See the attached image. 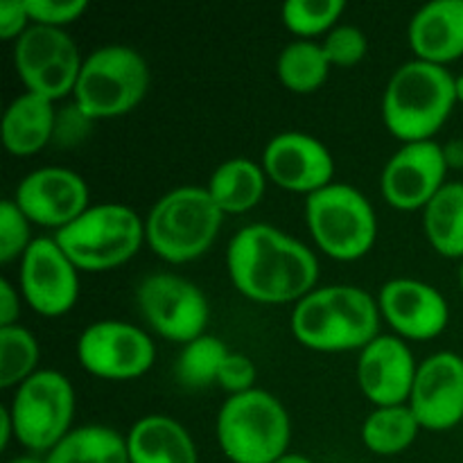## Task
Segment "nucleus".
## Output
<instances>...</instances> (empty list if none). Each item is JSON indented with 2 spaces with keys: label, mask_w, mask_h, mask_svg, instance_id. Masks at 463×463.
Instances as JSON below:
<instances>
[{
  "label": "nucleus",
  "mask_w": 463,
  "mask_h": 463,
  "mask_svg": "<svg viewBox=\"0 0 463 463\" xmlns=\"http://www.w3.org/2000/svg\"><path fill=\"white\" fill-rule=\"evenodd\" d=\"M226 271L242 297L262 306H297L317 289L319 260L307 244L271 224H247L231 238Z\"/></svg>",
  "instance_id": "obj_1"
},
{
  "label": "nucleus",
  "mask_w": 463,
  "mask_h": 463,
  "mask_svg": "<svg viewBox=\"0 0 463 463\" xmlns=\"http://www.w3.org/2000/svg\"><path fill=\"white\" fill-rule=\"evenodd\" d=\"M378 298L357 285H324L292 307L289 328L307 351L351 353L380 335Z\"/></svg>",
  "instance_id": "obj_2"
},
{
  "label": "nucleus",
  "mask_w": 463,
  "mask_h": 463,
  "mask_svg": "<svg viewBox=\"0 0 463 463\" xmlns=\"http://www.w3.org/2000/svg\"><path fill=\"white\" fill-rule=\"evenodd\" d=\"M455 75L446 66L410 59L393 71L383 93V120L393 138L434 140L455 111Z\"/></svg>",
  "instance_id": "obj_3"
},
{
  "label": "nucleus",
  "mask_w": 463,
  "mask_h": 463,
  "mask_svg": "<svg viewBox=\"0 0 463 463\" xmlns=\"http://www.w3.org/2000/svg\"><path fill=\"white\" fill-rule=\"evenodd\" d=\"M224 217L206 188L181 185L149 208L145 244L170 265H188L215 244Z\"/></svg>",
  "instance_id": "obj_4"
},
{
  "label": "nucleus",
  "mask_w": 463,
  "mask_h": 463,
  "mask_svg": "<svg viewBox=\"0 0 463 463\" xmlns=\"http://www.w3.org/2000/svg\"><path fill=\"white\" fill-rule=\"evenodd\" d=\"M215 434L231 463H274L289 452L292 419L274 393L256 387L226 398L217 414Z\"/></svg>",
  "instance_id": "obj_5"
},
{
  "label": "nucleus",
  "mask_w": 463,
  "mask_h": 463,
  "mask_svg": "<svg viewBox=\"0 0 463 463\" xmlns=\"http://www.w3.org/2000/svg\"><path fill=\"white\" fill-rule=\"evenodd\" d=\"M149 77V66L138 50L102 45L84 57L72 102L93 122L127 116L147 95Z\"/></svg>",
  "instance_id": "obj_6"
},
{
  "label": "nucleus",
  "mask_w": 463,
  "mask_h": 463,
  "mask_svg": "<svg viewBox=\"0 0 463 463\" xmlns=\"http://www.w3.org/2000/svg\"><path fill=\"white\" fill-rule=\"evenodd\" d=\"M52 238L80 271H109L140 251L145 220L127 203H93Z\"/></svg>",
  "instance_id": "obj_7"
},
{
  "label": "nucleus",
  "mask_w": 463,
  "mask_h": 463,
  "mask_svg": "<svg viewBox=\"0 0 463 463\" xmlns=\"http://www.w3.org/2000/svg\"><path fill=\"white\" fill-rule=\"evenodd\" d=\"M306 224L317 247L339 262L364 258L375 247L380 229L369 197L339 181L306 197Z\"/></svg>",
  "instance_id": "obj_8"
},
{
  "label": "nucleus",
  "mask_w": 463,
  "mask_h": 463,
  "mask_svg": "<svg viewBox=\"0 0 463 463\" xmlns=\"http://www.w3.org/2000/svg\"><path fill=\"white\" fill-rule=\"evenodd\" d=\"M75 407L77 398L71 380L59 371L39 369L14 389V398L7 405L16 441L30 455L45 457L75 430Z\"/></svg>",
  "instance_id": "obj_9"
},
{
  "label": "nucleus",
  "mask_w": 463,
  "mask_h": 463,
  "mask_svg": "<svg viewBox=\"0 0 463 463\" xmlns=\"http://www.w3.org/2000/svg\"><path fill=\"white\" fill-rule=\"evenodd\" d=\"M136 306L145 324L175 344L206 335L211 306L199 285L172 271H154L136 288Z\"/></svg>",
  "instance_id": "obj_10"
},
{
  "label": "nucleus",
  "mask_w": 463,
  "mask_h": 463,
  "mask_svg": "<svg viewBox=\"0 0 463 463\" xmlns=\"http://www.w3.org/2000/svg\"><path fill=\"white\" fill-rule=\"evenodd\" d=\"M84 57L75 39L59 27L30 25L14 41V68L27 93L50 102L72 95Z\"/></svg>",
  "instance_id": "obj_11"
},
{
  "label": "nucleus",
  "mask_w": 463,
  "mask_h": 463,
  "mask_svg": "<svg viewBox=\"0 0 463 463\" xmlns=\"http://www.w3.org/2000/svg\"><path fill=\"white\" fill-rule=\"evenodd\" d=\"M77 360L86 373L125 383L147 373L156 362V346L143 328L120 319L86 326L77 339Z\"/></svg>",
  "instance_id": "obj_12"
},
{
  "label": "nucleus",
  "mask_w": 463,
  "mask_h": 463,
  "mask_svg": "<svg viewBox=\"0 0 463 463\" xmlns=\"http://www.w3.org/2000/svg\"><path fill=\"white\" fill-rule=\"evenodd\" d=\"M18 289L36 315L57 319L80 298V269L52 235H41L18 260Z\"/></svg>",
  "instance_id": "obj_13"
},
{
  "label": "nucleus",
  "mask_w": 463,
  "mask_h": 463,
  "mask_svg": "<svg viewBox=\"0 0 463 463\" xmlns=\"http://www.w3.org/2000/svg\"><path fill=\"white\" fill-rule=\"evenodd\" d=\"M443 145L437 140L405 143L389 156L380 175V193L396 211H423L448 184Z\"/></svg>",
  "instance_id": "obj_14"
},
{
  "label": "nucleus",
  "mask_w": 463,
  "mask_h": 463,
  "mask_svg": "<svg viewBox=\"0 0 463 463\" xmlns=\"http://www.w3.org/2000/svg\"><path fill=\"white\" fill-rule=\"evenodd\" d=\"M14 202L27 220L59 233L90 208V193L84 176L71 167L43 165L23 176Z\"/></svg>",
  "instance_id": "obj_15"
},
{
  "label": "nucleus",
  "mask_w": 463,
  "mask_h": 463,
  "mask_svg": "<svg viewBox=\"0 0 463 463\" xmlns=\"http://www.w3.org/2000/svg\"><path fill=\"white\" fill-rule=\"evenodd\" d=\"M380 317L405 342H430L446 333L450 306L434 285L419 279H392L378 292Z\"/></svg>",
  "instance_id": "obj_16"
},
{
  "label": "nucleus",
  "mask_w": 463,
  "mask_h": 463,
  "mask_svg": "<svg viewBox=\"0 0 463 463\" xmlns=\"http://www.w3.org/2000/svg\"><path fill=\"white\" fill-rule=\"evenodd\" d=\"M267 179L288 193L310 194L335 181V158L326 143L303 131H280L262 149Z\"/></svg>",
  "instance_id": "obj_17"
},
{
  "label": "nucleus",
  "mask_w": 463,
  "mask_h": 463,
  "mask_svg": "<svg viewBox=\"0 0 463 463\" xmlns=\"http://www.w3.org/2000/svg\"><path fill=\"white\" fill-rule=\"evenodd\" d=\"M407 405L423 430L457 428L463 420V357L439 351L420 360Z\"/></svg>",
  "instance_id": "obj_18"
},
{
  "label": "nucleus",
  "mask_w": 463,
  "mask_h": 463,
  "mask_svg": "<svg viewBox=\"0 0 463 463\" xmlns=\"http://www.w3.org/2000/svg\"><path fill=\"white\" fill-rule=\"evenodd\" d=\"M416 362L410 344L396 335L380 333L357 357V384L373 407L407 405L414 387Z\"/></svg>",
  "instance_id": "obj_19"
},
{
  "label": "nucleus",
  "mask_w": 463,
  "mask_h": 463,
  "mask_svg": "<svg viewBox=\"0 0 463 463\" xmlns=\"http://www.w3.org/2000/svg\"><path fill=\"white\" fill-rule=\"evenodd\" d=\"M407 41L420 61L446 66L463 57V0H432L411 16Z\"/></svg>",
  "instance_id": "obj_20"
},
{
  "label": "nucleus",
  "mask_w": 463,
  "mask_h": 463,
  "mask_svg": "<svg viewBox=\"0 0 463 463\" xmlns=\"http://www.w3.org/2000/svg\"><path fill=\"white\" fill-rule=\"evenodd\" d=\"M129 463H199L194 439L176 419L143 416L127 434Z\"/></svg>",
  "instance_id": "obj_21"
},
{
  "label": "nucleus",
  "mask_w": 463,
  "mask_h": 463,
  "mask_svg": "<svg viewBox=\"0 0 463 463\" xmlns=\"http://www.w3.org/2000/svg\"><path fill=\"white\" fill-rule=\"evenodd\" d=\"M57 109L36 93H21L3 113V145L12 156H34L54 140Z\"/></svg>",
  "instance_id": "obj_22"
},
{
  "label": "nucleus",
  "mask_w": 463,
  "mask_h": 463,
  "mask_svg": "<svg viewBox=\"0 0 463 463\" xmlns=\"http://www.w3.org/2000/svg\"><path fill=\"white\" fill-rule=\"evenodd\" d=\"M267 184L269 179L260 163L247 156H235L222 161L203 188L224 215H242L262 202Z\"/></svg>",
  "instance_id": "obj_23"
},
{
  "label": "nucleus",
  "mask_w": 463,
  "mask_h": 463,
  "mask_svg": "<svg viewBox=\"0 0 463 463\" xmlns=\"http://www.w3.org/2000/svg\"><path fill=\"white\" fill-rule=\"evenodd\" d=\"M423 233L439 256L463 260V181H448L423 208Z\"/></svg>",
  "instance_id": "obj_24"
},
{
  "label": "nucleus",
  "mask_w": 463,
  "mask_h": 463,
  "mask_svg": "<svg viewBox=\"0 0 463 463\" xmlns=\"http://www.w3.org/2000/svg\"><path fill=\"white\" fill-rule=\"evenodd\" d=\"M45 463H129L127 437L107 425H81L45 455Z\"/></svg>",
  "instance_id": "obj_25"
},
{
  "label": "nucleus",
  "mask_w": 463,
  "mask_h": 463,
  "mask_svg": "<svg viewBox=\"0 0 463 463\" xmlns=\"http://www.w3.org/2000/svg\"><path fill=\"white\" fill-rule=\"evenodd\" d=\"M420 430L410 405L373 407L362 423V443L378 457H396L414 446Z\"/></svg>",
  "instance_id": "obj_26"
},
{
  "label": "nucleus",
  "mask_w": 463,
  "mask_h": 463,
  "mask_svg": "<svg viewBox=\"0 0 463 463\" xmlns=\"http://www.w3.org/2000/svg\"><path fill=\"white\" fill-rule=\"evenodd\" d=\"M330 61L324 48L317 41L297 39L289 41L279 54L276 72L280 84L297 95H307L319 90L328 81Z\"/></svg>",
  "instance_id": "obj_27"
},
{
  "label": "nucleus",
  "mask_w": 463,
  "mask_h": 463,
  "mask_svg": "<svg viewBox=\"0 0 463 463\" xmlns=\"http://www.w3.org/2000/svg\"><path fill=\"white\" fill-rule=\"evenodd\" d=\"M229 353L220 337L208 333L202 335L181 348L175 364L176 380L188 389H206L217 384V375Z\"/></svg>",
  "instance_id": "obj_28"
},
{
  "label": "nucleus",
  "mask_w": 463,
  "mask_h": 463,
  "mask_svg": "<svg viewBox=\"0 0 463 463\" xmlns=\"http://www.w3.org/2000/svg\"><path fill=\"white\" fill-rule=\"evenodd\" d=\"M39 339L25 326L0 328V387L16 389L39 371Z\"/></svg>",
  "instance_id": "obj_29"
},
{
  "label": "nucleus",
  "mask_w": 463,
  "mask_h": 463,
  "mask_svg": "<svg viewBox=\"0 0 463 463\" xmlns=\"http://www.w3.org/2000/svg\"><path fill=\"white\" fill-rule=\"evenodd\" d=\"M344 12L346 3L342 0H288L280 7V21L298 39L315 41L337 27Z\"/></svg>",
  "instance_id": "obj_30"
},
{
  "label": "nucleus",
  "mask_w": 463,
  "mask_h": 463,
  "mask_svg": "<svg viewBox=\"0 0 463 463\" xmlns=\"http://www.w3.org/2000/svg\"><path fill=\"white\" fill-rule=\"evenodd\" d=\"M32 222L16 206L14 199L0 203V262L12 265L25 256L36 238H32Z\"/></svg>",
  "instance_id": "obj_31"
},
{
  "label": "nucleus",
  "mask_w": 463,
  "mask_h": 463,
  "mask_svg": "<svg viewBox=\"0 0 463 463\" xmlns=\"http://www.w3.org/2000/svg\"><path fill=\"white\" fill-rule=\"evenodd\" d=\"M321 48H324L330 66L351 68L357 66L366 57V52H369V41H366V34L357 25L339 23L337 27H333L324 36Z\"/></svg>",
  "instance_id": "obj_32"
},
{
  "label": "nucleus",
  "mask_w": 463,
  "mask_h": 463,
  "mask_svg": "<svg viewBox=\"0 0 463 463\" xmlns=\"http://www.w3.org/2000/svg\"><path fill=\"white\" fill-rule=\"evenodd\" d=\"M25 7L32 25L66 30V25L84 16L89 3L86 0H61V3L59 0H25Z\"/></svg>",
  "instance_id": "obj_33"
},
{
  "label": "nucleus",
  "mask_w": 463,
  "mask_h": 463,
  "mask_svg": "<svg viewBox=\"0 0 463 463\" xmlns=\"http://www.w3.org/2000/svg\"><path fill=\"white\" fill-rule=\"evenodd\" d=\"M256 375L258 371L251 357L244 355V353L231 351L226 355L224 364H222L220 375H217V384L229 396H240V393H247L251 389H256Z\"/></svg>",
  "instance_id": "obj_34"
},
{
  "label": "nucleus",
  "mask_w": 463,
  "mask_h": 463,
  "mask_svg": "<svg viewBox=\"0 0 463 463\" xmlns=\"http://www.w3.org/2000/svg\"><path fill=\"white\" fill-rule=\"evenodd\" d=\"M90 125H93V120H90L89 116H84L81 109L72 102L71 107H66L63 111H57L54 140L71 147V145H77L86 134H89Z\"/></svg>",
  "instance_id": "obj_35"
},
{
  "label": "nucleus",
  "mask_w": 463,
  "mask_h": 463,
  "mask_svg": "<svg viewBox=\"0 0 463 463\" xmlns=\"http://www.w3.org/2000/svg\"><path fill=\"white\" fill-rule=\"evenodd\" d=\"M32 25L30 14H27L25 0H3L0 3V39L18 41Z\"/></svg>",
  "instance_id": "obj_36"
},
{
  "label": "nucleus",
  "mask_w": 463,
  "mask_h": 463,
  "mask_svg": "<svg viewBox=\"0 0 463 463\" xmlns=\"http://www.w3.org/2000/svg\"><path fill=\"white\" fill-rule=\"evenodd\" d=\"M21 289L9 279L0 280V328L18 324L21 317Z\"/></svg>",
  "instance_id": "obj_37"
},
{
  "label": "nucleus",
  "mask_w": 463,
  "mask_h": 463,
  "mask_svg": "<svg viewBox=\"0 0 463 463\" xmlns=\"http://www.w3.org/2000/svg\"><path fill=\"white\" fill-rule=\"evenodd\" d=\"M443 154H446V161L450 170H461L463 167V140H450V143L443 145Z\"/></svg>",
  "instance_id": "obj_38"
},
{
  "label": "nucleus",
  "mask_w": 463,
  "mask_h": 463,
  "mask_svg": "<svg viewBox=\"0 0 463 463\" xmlns=\"http://www.w3.org/2000/svg\"><path fill=\"white\" fill-rule=\"evenodd\" d=\"M12 439H16V432H14V420L7 407H3V410H0V448L7 450Z\"/></svg>",
  "instance_id": "obj_39"
},
{
  "label": "nucleus",
  "mask_w": 463,
  "mask_h": 463,
  "mask_svg": "<svg viewBox=\"0 0 463 463\" xmlns=\"http://www.w3.org/2000/svg\"><path fill=\"white\" fill-rule=\"evenodd\" d=\"M274 463H315L310 459V457H306V455H301V452H285L283 457H280L279 461H274Z\"/></svg>",
  "instance_id": "obj_40"
},
{
  "label": "nucleus",
  "mask_w": 463,
  "mask_h": 463,
  "mask_svg": "<svg viewBox=\"0 0 463 463\" xmlns=\"http://www.w3.org/2000/svg\"><path fill=\"white\" fill-rule=\"evenodd\" d=\"M7 463H45V457H41V455H30V452H27V455L14 457V459L7 461Z\"/></svg>",
  "instance_id": "obj_41"
},
{
  "label": "nucleus",
  "mask_w": 463,
  "mask_h": 463,
  "mask_svg": "<svg viewBox=\"0 0 463 463\" xmlns=\"http://www.w3.org/2000/svg\"><path fill=\"white\" fill-rule=\"evenodd\" d=\"M455 84H457V98H459V102L463 104V71L459 75H455Z\"/></svg>",
  "instance_id": "obj_42"
},
{
  "label": "nucleus",
  "mask_w": 463,
  "mask_h": 463,
  "mask_svg": "<svg viewBox=\"0 0 463 463\" xmlns=\"http://www.w3.org/2000/svg\"><path fill=\"white\" fill-rule=\"evenodd\" d=\"M459 289H461V297H463V260L459 265Z\"/></svg>",
  "instance_id": "obj_43"
}]
</instances>
